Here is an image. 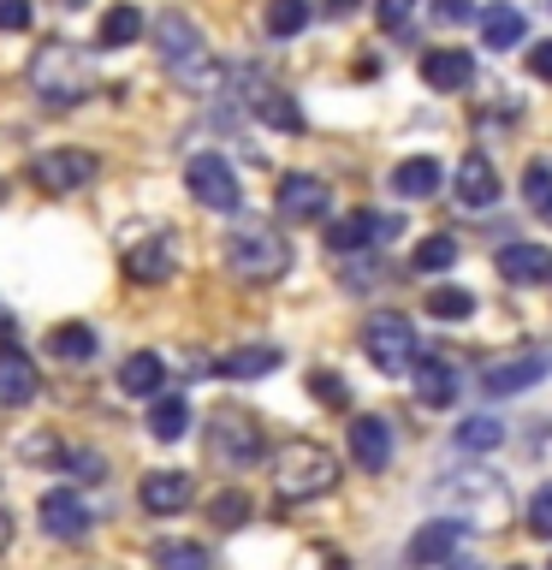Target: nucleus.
<instances>
[{
	"mask_svg": "<svg viewBox=\"0 0 552 570\" xmlns=\"http://www.w3.org/2000/svg\"><path fill=\"white\" fill-rule=\"evenodd\" d=\"M30 89L48 107H78L83 96H96V60L53 36V42H42L30 53Z\"/></svg>",
	"mask_w": 552,
	"mask_h": 570,
	"instance_id": "f257e3e1",
	"label": "nucleus"
},
{
	"mask_svg": "<svg viewBox=\"0 0 552 570\" xmlns=\"http://www.w3.org/2000/svg\"><path fill=\"white\" fill-rule=\"evenodd\" d=\"M274 488L279 499H321V493H333L338 488V458L327 452V445H315V440H292V445H279L274 452Z\"/></svg>",
	"mask_w": 552,
	"mask_h": 570,
	"instance_id": "f03ea898",
	"label": "nucleus"
},
{
	"mask_svg": "<svg viewBox=\"0 0 552 570\" xmlns=\"http://www.w3.org/2000/svg\"><path fill=\"white\" fill-rule=\"evenodd\" d=\"M226 267L249 285H274L285 267H292V244H285L274 226H238L226 238Z\"/></svg>",
	"mask_w": 552,
	"mask_h": 570,
	"instance_id": "7ed1b4c3",
	"label": "nucleus"
},
{
	"mask_svg": "<svg viewBox=\"0 0 552 570\" xmlns=\"http://www.w3.org/2000/svg\"><path fill=\"white\" fill-rule=\"evenodd\" d=\"M363 351L368 363L381 374H410L422 363V345H416V327H410V315H368L363 321Z\"/></svg>",
	"mask_w": 552,
	"mask_h": 570,
	"instance_id": "20e7f679",
	"label": "nucleus"
},
{
	"mask_svg": "<svg viewBox=\"0 0 552 570\" xmlns=\"http://www.w3.org/2000/svg\"><path fill=\"white\" fill-rule=\"evenodd\" d=\"M185 190H190L203 208H214V214H231V208L244 203L238 173H231V160H220V155H190V167H185Z\"/></svg>",
	"mask_w": 552,
	"mask_h": 570,
	"instance_id": "39448f33",
	"label": "nucleus"
},
{
	"mask_svg": "<svg viewBox=\"0 0 552 570\" xmlns=\"http://www.w3.org/2000/svg\"><path fill=\"white\" fill-rule=\"evenodd\" d=\"M96 173H101V160H96V155H83V149H53V155H36V160H30V185H36V190H48V196L83 190Z\"/></svg>",
	"mask_w": 552,
	"mask_h": 570,
	"instance_id": "423d86ee",
	"label": "nucleus"
},
{
	"mask_svg": "<svg viewBox=\"0 0 552 570\" xmlns=\"http://www.w3.org/2000/svg\"><path fill=\"white\" fill-rule=\"evenodd\" d=\"M208 452L220 458L226 470H244V463L262 458V428L249 416H238V410H220L214 428H208Z\"/></svg>",
	"mask_w": 552,
	"mask_h": 570,
	"instance_id": "0eeeda50",
	"label": "nucleus"
},
{
	"mask_svg": "<svg viewBox=\"0 0 552 570\" xmlns=\"http://www.w3.org/2000/svg\"><path fill=\"white\" fill-rule=\"evenodd\" d=\"M457 541H463V517H434V523H422L404 541V564L410 570H440L457 552Z\"/></svg>",
	"mask_w": 552,
	"mask_h": 570,
	"instance_id": "6e6552de",
	"label": "nucleus"
},
{
	"mask_svg": "<svg viewBox=\"0 0 552 570\" xmlns=\"http://www.w3.org/2000/svg\"><path fill=\"white\" fill-rule=\"evenodd\" d=\"M274 203H279V214H285L292 226H309V220H321V214L333 208V190L321 185L315 173H285V178H279V196H274Z\"/></svg>",
	"mask_w": 552,
	"mask_h": 570,
	"instance_id": "1a4fd4ad",
	"label": "nucleus"
},
{
	"mask_svg": "<svg viewBox=\"0 0 552 570\" xmlns=\"http://www.w3.org/2000/svg\"><path fill=\"white\" fill-rule=\"evenodd\" d=\"M125 274H131L137 285H167L172 279V238H167V232L125 238Z\"/></svg>",
	"mask_w": 552,
	"mask_h": 570,
	"instance_id": "9d476101",
	"label": "nucleus"
},
{
	"mask_svg": "<svg viewBox=\"0 0 552 570\" xmlns=\"http://www.w3.org/2000/svg\"><path fill=\"white\" fill-rule=\"evenodd\" d=\"M36 517H42V529L53 534V541H83L89 523H96V517H89V505H83L71 488H48L42 505H36Z\"/></svg>",
	"mask_w": 552,
	"mask_h": 570,
	"instance_id": "9b49d317",
	"label": "nucleus"
},
{
	"mask_svg": "<svg viewBox=\"0 0 552 570\" xmlns=\"http://www.w3.org/2000/svg\"><path fill=\"white\" fill-rule=\"evenodd\" d=\"M546 374H552V356H546V351H523V356H505V363H493L481 386H487L493 399H516V392L541 386Z\"/></svg>",
	"mask_w": 552,
	"mask_h": 570,
	"instance_id": "f8f14e48",
	"label": "nucleus"
},
{
	"mask_svg": "<svg viewBox=\"0 0 552 570\" xmlns=\"http://www.w3.org/2000/svg\"><path fill=\"white\" fill-rule=\"evenodd\" d=\"M149 36H155V53L167 60V71H172V66H190L196 53H208V48H203V30H196L185 12H160L155 24H149Z\"/></svg>",
	"mask_w": 552,
	"mask_h": 570,
	"instance_id": "ddd939ff",
	"label": "nucleus"
},
{
	"mask_svg": "<svg viewBox=\"0 0 552 570\" xmlns=\"http://www.w3.org/2000/svg\"><path fill=\"white\" fill-rule=\"evenodd\" d=\"M493 267L505 274V285H534V279L552 274V249L534 244V238H516V244H505V249L493 256Z\"/></svg>",
	"mask_w": 552,
	"mask_h": 570,
	"instance_id": "4468645a",
	"label": "nucleus"
},
{
	"mask_svg": "<svg viewBox=\"0 0 552 570\" xmlns=\"http://www.w3.org/2000/svg\"><path fill=\"white\" fill-rule=\"evenodd\" d=\"M190 499H196V481L185 470H149L142 475V511L172 517V511H185Z\"/></svg>",
	"mask_w": 552,
	"mask_h": 570,
	"instance_id": "2eb2a0df",
	"label": "nucleus"
},
{
	"mask_svg": "<svg viewBox=\"0 0 552 570\" xmlns=\"http://www.w3.org/2000/svg\"><path fill=\"white\" fill-rule=\"evenodd\" d=\"M351 458L363 463L368 475H381L392 463V422L386 416H356L351 422Z\"/></svg>",
	"mask_w": 552,
	"mask_h": 570,
	"instance_id": "dca6fc26",
	"label": "nucleus"
},
{
	"mask_svg": "<svg viewBox=\"0 0 552 570\" xmlns=\"http://www.w3.org/2000/svg\"><path fill=\"white\" fill-rule=\"evenodd\" d=\"M475 78V53L470 48H427L422 53V83L427 89H445V96H452V89H463Z\"/></svg>",
	"mask_w": 552,
	"mask_h": 570,
	"instance_id": "f3484780",
	"label": "nucleus"
},
{
	"mask_svg": "<svg viewBox=\"0 0 552 570\" xmlns=\"http://www.w3.org/2000/svg\"><path fill=\"white\" fill-rule=\"evenodd\" d=\"M392 232H398V220L356 208V214H345V220H333V226H327V244L338 249V256H351V249H363V244H374V238H392Z\"/></svg>",
	"mask_w": 552,
	"mask_h": 570,
	"instance_id": "a211bd4d",
	"label": "nucleus"
},
{
	"mask_svg": "<svg viewBox=\"0 0 552 570\" xmlns=\"http://www.w3.org/2000/svg\"><path fill=\"white\" fill-rule=\"evenodd\" d=\"M36 392H42V374H36V363L7 338V345H0V404H30Z\"/></svg>",
	"mask_w": 552,
	"mask_h": 570,
	"instance_id": "6ab92c4d",
	"label": "nucleus"
},
{
	"mask_svg": "<svg viewBox=\"0 0 552 570\" xmlns=\"http://www.w3.org/2000/svg\"><path fill=\"white\" fill-rule=\"evenodd\" d=\"M440 185H445V167L434 155H410L392 167V190H398L404 203H427V196H440Z\"/></svg>",
	"mask_w": 552,
	"mask_h": 570,
	"instance_id": "aec40b11",
	"label": "nucleus"
},
{
	"mask_svg": "<svg viewBox=\"0 0 552 570\" xmlns=\"http://www.w3.org/2000/svg\"><path fill=\"white\" fill-rule=\"evenodd\" d=\"M457 203L463 208H493L499 203V173L487 155H463L457 160Z\"/></svg>",
	"mask_w": 552,
	"mask_h": 570,
	"instance_id": "412c9836",
	"label": "nucleus"
},
{
	"mask_svg": "<svg viewBox=\"0 0 552 570\" xmlns=\"http://www.w3.org/2000/svg\"><path fill=\"white\" fill-rule=\"evenodd\" d=\"M410 381H416V399L427 410H445V404H457V374L445 356H422L416 368H410Z\"/></svg>",
	"mask_w": 552,
	"mask_h": 570,
	"instance_id": "4be33fe9",
	"label": "nucleus"
},
{
	"mask_svg": "<svg viewBox=\"0 0 552 570\" xmlns=\"http://www.w3.org/2000/svg\"><path fill=\"white\" fill-rule=\"evenodd\" d=\"M274 368H279V345H238L214 363L220 381H262V374H274Z\"/></svg>",
	"mask_w": 552,
	"mask_h": 570,
	"instance_id": "5701e85b",
	"label": "nucleus"
},
{
	"mask_svg": "<svg viewBox=\"0 0 552 570\" xmlns=\"http://www.w3.org/2000/svg\"><path fill=\"white\" fill-rule=\"evenodd\" d=\"M119 386L131 392V399H160V386H167V363H160L155 351H131L119 363Z\"/></svg>",
	"mask_w": 552,
	"mask_h": 570,
	"instance_id": "b1692460",
	"label": "nucleus"
},
{
	"mask_svg": "<svg viewBox=\"0 0 552 570\" xmlns=\"http://www.w3.org/2000/svg\"><path fill=\"white\" fill-rule=\"evenodd\" d=\"M523 36H529V18L516 12V7H505V0L481 12V48H499V53H505V48L523 42Z\"/></svg>",
	"mask_w": 552,
	"mask_h": 570,
	"instance_id": "393cba45",
	"label": "nucleus"
},
{
	"mask_svg": "<svg viewBox=\"0 0 552 570\" xmlns=\"http://www.w3.org/2000/svg\"><path fill=\"white\" fill-rule=\"evenodd\" d=\"M142 30H149V18H142V12L131 7V0H119V7H107V18H101V36H96V42H101V48H131Z\"/></svg>",
	"mask_w": 552,
	"mask_h": 570,
	"instance_id": "a878e982",
	"label": "nucleus"
},
{
	"mask_svg": "<svg viewBox=\"0 0 552 570\" xmlns=\"http://www.w3.org/2000/svg\"><path fill=\"white\" fill-rule=\"evenodd\" d=\"M185 428H190V404L178 399V392H160L149 404V434L172 445V440H185Z\"/></svg>",
	"mask_w": 552,
	"mask_h": 570,
	"instance_id": "bb28decb",
	"label": "nucleus"
},
{
	"mask_svg": "<svg viewBox=\"0 0 552 570\" xmlns=\"http://www.w3.org/2000/svg\"><path fill=\"white\" fill-rule=\"evenodd\" d=\"M249 107H256V119H267L274 131H303V107L285 96V89H256Z\"/></svg>",
	"mask_w": 552,
	"mask_h": 570,
	"instance_id": "cd10ccee",
	"label": "nucleus"
},
{
	"mask_svg": "<svg viewBox=\"0 0 552 570\" xmlns=\"http://www.w3.org/2000/svg\"><path fill=\"white\" fill-rule=\"evenodd\" d=\"M48 351L66 356V363H89V356H96V333H89L83 321H60V327L48 333Z\"/></svg>",
	"mask_w": 552,
	"mask_h": 570,
	"instance_id": "c85d7f7f",
	"label": "nucleus"
},
{
	"mask_svg": "<svg viewBox=\"0 0 552 570\" xmlns=\"http://www.w3.org/2000/svg\"><path fill=\"white\" fill-rule=\"evenodd\" d=\"M452 262H457V238H452V232H427V238L416 244V256H410L416 274H445Z\"/></svg>",
	"mask_w": 552,
	"mask_h": 570,
	"instance_id": "c756f323",
	"label": "nucleus"
},
{
	"mask_svg": "<svg viewBox=\"0 0 552 570\" xmlns=\"http://www.w3.org/2000/svg\"><path fill=\"white\" fill-rule=\"evenodd\" d=\"M262 24H267V36H297L303 24H309V0H267V12H262Z\"/></svg>",
	"mask_w": 552,
	"mask_h": 570,
	"instance_id": "7c9ffc66",
	"label": "nucleus"
},
{
	"mask_svg": "<svg viewBox=\"0 0 552 570\" xmlns=\"http://www.w3.org/2000/svg\"><path fill=\"white\" fill-rule=\"evenodd\" d=\"M523 196H529V208L552 226V160H529L523 167Z\"/></svg>",
	"mask_w": 552,
	"mask_h": 570,
	"instance_id": "2f4dec72",
	"label": "nucleus"
},
{
	"mask_svg": "<svg viewBox=\"0 0 552 570\" xmlns=\"http://www.w3.org/2000/svg\"><path fill=\"white\" fill-rule=\"evenodd\" d=\"M457 445H463V452H493V445H505V422H499V416L457 422Z\"/></svg>",
	"mask_w": 552,
	"mask_h": 570,
	"instance_id": "473e14b6",
	"label": "nucleus"
},
{
	"mask_svg": "<svg viewBox=\"0 0 552 570\" xmlns=\"http://www.w3.org/2000/svg\"><path fill=\"white\" fill-rule=\"evenodd\" d=\"M427 315H434V321H470L475 297L463 292V285H434V292H427Z\"/></svg>",
	"mask_w": 552,
	"mask_h": 570,
	"instance_id": "72a5a7b5",
	"label": "nucleus"
},
{
	"mask_svg": "<svg viewBox=\"0 0 552 570\" xmlns=\"http://www.w3.org/2000/svg\"><path fill=\"white\" fill-rule=\"evenodd\" d=\"M155 570H208V552L196 541H160L155 547Z\"/></svg>",
	"mask_w": 552,
	"mask_h": 570,
	"instance_id": "f704fd0d",
	"label": "nucleus"
},
{
	"mask_svg": "<svg viewBox=\"0 0 552 570\" xmlns=\"http://www.w3.org/2000/svg\"><path fill=\"white\" fill-rule=\"evenodd\" d=\"M208 517H214L220 529H238L244 517H249V493H238V488H231V493H220V499L208 505Z\"/></svg>",
	"mask_w": 552,
	"mask_h": 570,
	"instance_id": "c9c22d12",
	"label": "nucleus"
},
{
	"mask_svg": "<svg viewBox=\"0 0 552 570\" xmlns=\"http://www.w3.org/2000/svg\"><path fill=\"white\" fill-rule=\"evenodd\" d=\"M309 392H315L321 404H333V410H345V404H351V386L338 381L333 368H315V374H309Z\"/></svg>",
	"mask_w": 552,
	"mask_h": 570,
	"instance_id": "e433bc0d",
	"label": "nucleus"
},
{
	"mask_svg": "<svg viewBox=\"0 0 552 570\" xmlns=\"http://www.w3.org/2000/svg\"><path fill=\"white\" fill-rule=\"evenodd\" d=\"M529 529L541 534V541H552V481L534 488V499H529Z\"/></svg>",
	"mask_w": 552,
	"mask_h": 570,
	"instance_id": "4c0bfd02",
	"label": "nucleus"
},
{
	"mask_svg": "<svg viewBox=\"0 0 552 570\" xmlns=\"http://www.w3.org/2000/svg\"><path fill=\"white\" fill-rule=\"evenodd\" d=\"M374 18H381V30H404L416 18V0H374Z\"/></svg>",
	"mask_w": 552,
	"mask_h": 570,
	"instance_id": "58836bf2",
	"label": "nucleus"
},
{
	"mask_svg": "<svg viewBox=\"0 0 552 570\" xmlns=\"http://www.w3.org/2000/svg\"><path fill=\"white\" fill-rule=\"evenodd\" d=\"M470 18H481L475 0H434V24L452 30V24H470Z\"/></svg>",
	"mask_w": 552,
	"mask_h": 570,
	"instance_id": "ea45409f",
	"label": "nucleus"
},
{
	"mask_svg": "<svg viewBox=\"0 0 552 570\" xmlns=\"http://www.w3.org/2000/svg\"><path fill=\"white\" fill-rule=\"evenodd\" d=\"M66 470L78 475V481H101V475H107V463H101L96 452H66Z\"/></svg>",
	"mask_w": 552,
	"mask_h": 570,
	"instance_id": "a19ab883",
	"label": "nucleus"
},
{
	"mask_svg": "<svg viewBox=\"0 0 552 570\" xmlns=\"http://www.w3.org/2000/svg\"><path fill=\"white\" fill-rule=\"evenodd\" d=\"M0 30H30V0H0Z\"/></svg>",
	"mask_w": 552,
	"mask_h": 570,
	"instance_id": "79ce46f5",
	"label": "nucleus"
},
{
	"mask_svg": "<svg viewBox=\"0 0 552 570\" xmlns=\"http://www.w3.org/2000/svg\"><path fill=\"white\" fill-rule=\"evenodd\" d=\"M529 78L552 83V42H534V48H529Z\"/></svg>",
	"mask_w": 552,
	"mask_h": 570,
	"instance_id": "37998d69",
	"label": "nucleus"
},
{
	"mask_svg": "<svg viewBox=\"0 0 552 570\" xmlns=\"http://www.w3.org/2000/svg\"><path fill=\"white\" fill-rule=\"evenodd\" d=\"M7 547H12V511L0 505V552H7Z\"/></svg>",
	"mask_w": 552,
	"mask_h": 570,
	"instance_id": "c03bdc74",
	"label": "nucleus"
},
{
	"mask_svg": "<svg viewBox=\"0 0 552 570\" xmlns=\"http://www.w3.org/2000/svg\"><path fill=\"white\" fill-rule=\"evenodd\" d=\"M327 12H333V18H345V12H356V0H327Z\"/></svg>",
	"mask_w": 552,
	"mask_h": 570,
	"instance_id": "a18cd8bd",
	"label": "nucleus"
},
{
	"mask_svg": "<svg viewBox=\"0 0 552 570\" xmlns=\"http://www.w3.org/2000/svg\"><path fill=\"white\" fill-rule=\"evenodd\" d=\"M0 333H12V315L7 309H0Z\"/></svg>",
	"mask_w": 552,
	"mask_h": 570,
	"instance_id": "49530a36",
	"label": "nucleus"
}]
</instances>
